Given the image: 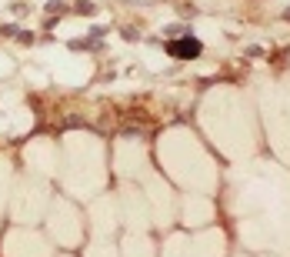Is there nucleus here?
I'll list each match as a JSON object with an SVG mask.
<instances>
[{"label": "nucleus", "instance_id": "nucleus-1", "mask_svg": "<svg viewBox=\"0 0 290 257\" xmlns=\"http://www.w3.org/2000/svg\"><path fill=\"white\" fill-rule=\"evenodd\" d=\"M200 50H204V44L197 37H184V40H170L167 44V54L177 57V60H194V57H200Z\"/></svg>", "mask_w": 290, "mask_h": 257}, {"label": "nucleus", "instance_id": "nucleus-2", "mask_svg": "<svg viewBox=\"0 0 290 257\" xmlns=\"http://www.w3.org/2000/svg\"><path fill=\"white\" fill-rule=\"evenodd\" d=\"M287 17H290V14H287Z\"/></svg>", "mask_w": 290, "mask_h": 257}]
</instances>
